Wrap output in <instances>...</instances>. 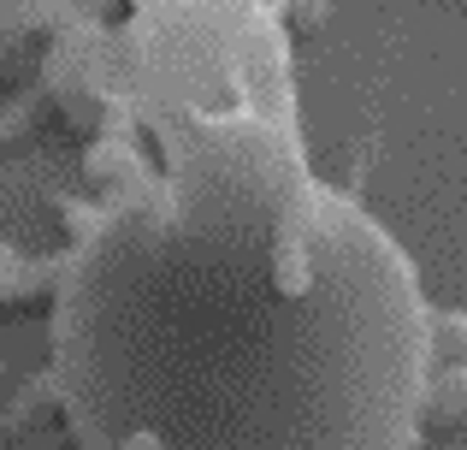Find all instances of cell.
<instances>
[{"mask_svg":"<svg viewBox=\"0 0 467 450\" xmlns=\"http://www.w3.org/2000/svg\"><path fill=\"white\" fill-rule=\"evenodd\" d=\"M467 421V361H444L426 385V427H456Z\"/></svg>","mask_w":467,"mask_h":450,"instance_id":"cell-4","label":"cell"},{"mask_svg":"<svg viewBox=\"0 0 467 450\" xmlns=\"http://www.w3.org/2000/svg\"><path fill=\"white\" fill-rule=\"evenodd\" d=\"M47 6H59V0H0V83L30 59L36 36L47 24H59V12H47Z\"/></svg>","mask_w":467,"mask_h":450,"instance_id":"cell-3","label":"cell"},{"mask_svg":"<svg viewBox=\"0 0 467 450\" xmlns=\"http://www.w3.org/2000/svg\"><path fill=\"white\" fill-rule=\"evenodd\" d=\"M30 125H36V101L30 95H24V101H6L0 107V149H6V142H24Z\"/></svg>","mask_w":467,"mask_h":450,"instance_id":"cell-6","label":"cell"},{"mask_svg":"<svg viewBox=\"0 0 467 450\" xmlns=\"http://www.w3.org/2000/svg\"><path fill=\"white\" fill-rule=\"evenodd\" d=\"M59 285V267L54 261H30V255L6 249L0 243V314H30L54 297Z\"/></svg>","mask_w":467,"mask_h":450,"instance_id":"cell-2","label":"cell"},{"mask_svg":"<svg viewBox=\"0 0 467 450\" xmlns=\"http://www.w3.org/2000/svg\"><path fill=\"white\" fill-rule=\"evenodd\" d=\"M432 332H438V356H450V361L467 356V314H462V309L432 314Z\"/></svg>","mask_w":467,"mask_h":450,"instance_id":"cell-5","label":"cell"},{"mask_svg":"<svg viewBox=\"0 0 467 450\" xmlns=\"http://www.w3.org/2000/svg\"><path fill=\"white\" fill-rule=\"evenodd\" d=\"M314 243H319V220L308 202H296V208L278 220V237H273V285L285 290L290 302L308 297L314 278H319V261H314Z\"/></svg>","mask_w":467,"mask_h":450,"instance_id":"cell-1","label":"cell"},{"mask_svg":"<svg viewBox=\"0 0 467 450\" xmlns=\"http://www.w3.org/2000/svg\"><path fill=\"white\" fill-rule=\"evenodd\" d=\"M125 450H160V445H154V439H149V433H137V439H130V445H125Z\"/></svg>","mask_w":467,"mask_h":450,"instance_id":"cell-9","label":"cell"},{"mask_svg":"<svg viewBox=\"0 0 467 450\" xmlns=\"http://www.w3.org/2000/svg\"><path fill=\"white\" fill-rule=\"evenodd\" d=\"M331 6H337V0H290V24H296V30H319V24L331 18Z\"/></svg>","mask_w":467,"mask_h":450,"instance_id":"cell-8","label":"cell"},{"mask_svg":"<svg viewBox=\"0 0 467 450\" xmlns=\"http://www.w3.org/2000/svg\"><path fill=\"white\" fill-rule=\"evenodd\" d=\"M59 220L71 225V237H78V243H89L95 231L107 225V214H95V208H78V202H59Z\"/></svg>","mask_w":467,"mask_h":450,"instance_id":"cell-7","label":"cell"}]
</instances>
